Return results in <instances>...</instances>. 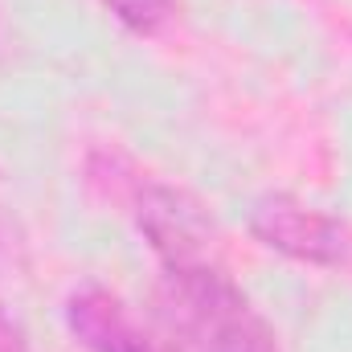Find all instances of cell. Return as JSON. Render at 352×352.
<instances>
[{
  "instance_id": "4",
  "label": "cell",
  "mask_w": 352,
  "mask_h": 352,
  "mask_svg": "<svg viewBox=\"0 0 352 352\" xmlns=\"http://www.w3.org/2000/svg\"><path fill=\"white\" fill-rule=\"evenodd\" d=\"M66 328L90 352H156L152 340L135 328L127 307L107 287H78L66 299Z\"/></svg>"
},
{
  "instance_id": "3",
  "label": "cell",
  "mask_w": 352,
  "mask_h": 352,
  "mask_svg": "<svg viewBox=\"0 0 352 352\" xmlns=\"http://www.w3.org/2000/svg\"><path fill=\"white\" fill-rule=\"evenodd\" d=\"M250 230L254 238L295 258V263H311V266H336L349 258V230L320 213V209H307L291 197H266L254 205L250 213Z\"/></svg>"
},
{
  "instance_id": "5",
  "label": "cell",
  "mask_w": 352,
  "mask_h": 352,
  "mask_svg": "<svg viewBox=\"0 0 352 352\" xmlns=\"http://www.w3.org/2000/svg\"><path fill=\"white\" fill-rule=\"evenodd\" d=\"M127 29H135V33H152L164 16H168V4L173 0H102Z\"/></svg>"
},
{
  "instance_id": "1",
  "label": "cell",
  "mask_w": 352,
  "mask_h": 352,
  "mask_svg": "<svg viewBox=\"0 0 352 352\" xmlns=\"http://www.w3.org/2000/svg\"><path fill=\"white\" fill-rule=\"evenodd\" d=\"M156 328L173 352H274V332L217 263L164 266Z\"/></svg>"
},
{
  "instance_id": "2",
  "label": "cell",
  "mask_w": 352,
  "mask_h": 352,
  "mask_svg": "<svg viewBox=\"0 0 352 352\" xmlns=\"http://www.w3.org/2000/svg\"><path fill=\"white\" fill-rule=\"evenodd\" d=\"M135 221L152 242V250L164 258V266L213 263L217 230L201 209V201H192L188 192L168 184H148L135 201Z\"/></svg>"
}]
</instances>
